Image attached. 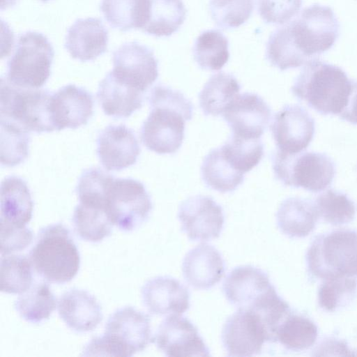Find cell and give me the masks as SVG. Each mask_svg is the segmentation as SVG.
Listing matches in <instances>:
<instances>
[{
	"label": "cell",
	"mask_w": 357,
	"mask_h": 357,
	"mask_svg": "<svg viewBox=\"0 0 357 357\" xmlns=\"http://www.w3.org/2000/svg\"><path fill=\"white\" fill-rule=\"evenodd\" d=\"M151 112L141 129V139L158 154L176 152L183 139L185 124L192 116L193 106L184 95L165 86L157 85L150 93Z\"/></svg>",
	"instance_id": "1"
},
{
	"label": "cell",
	"mask_w": 357,
	"mask_h": 357,
	"mask_svg": "<svg viewBox=\"0 0 357 357\" xmlns=\"http://www.w3.org/2000/svg\"><path fill=\"white\" fill-rule=\"evenodd\" d=\"M351 88L352 81L342 68L314 59L304 66L291 91L309 107L327 115L344 110Z\"/></svg>",
	"instance_id": "2"
},
{
	"label": "cell",
	"mask_w": 357,
	"mask_h": 357,
	"mask_svg": "<svg viewBox=\"0 0 357 357\" xmlns=\"http://www.w3.org/2000/svg\"><path fill=\"white\" fill-rule=\"evenodd\" d=\"M29 259L42 278L55 284L71 281L80 266V255L76 244L70 231L61 223L40 229Z\"/></svg>",
	"instance_id": "3"
},
{
	"label": "cell",
	"mask_w": 357,
	"mask_h": 357,
	"mask_svg": "<svg viewBox=\"0 0 357 357\" xmlns=\"http://www.w3.org/2000/svg\"><path fill=\"white\" fill-rule=\"evenodd\" d=\"M292 52L303 66L332 47L340 24L331 8L313 4L280 27Z\"/></svg>",
	"instance_id": "4"
},
{
	"label": "cell",
	"mask_w": 357,
	"mask_h": 357,
	"mask_svg": "<svg viewBox=\"0 0 357 357\" xmlns=\"http://www.w3.org/2000/svg\"><path fill=\"white\" fill-rule=\"evenodd\" d=\"M151 341L149 317L126 306L109 317L103 335L93 338L86 345L82 356L129 357L143 351Z\"/></svg>",
	"instance_id": "5"
},
{
	"label": "cell",
	"mask_w": 357,
	"mask_h": 357,
	"mask_svg": "<svg viewBox=\"0 0 357 357\" xmlns=\"http://www.w3.org/2000/svg\"><path fill=\"white\" fill-rule=\"evenodd\" d=\"M308 271L329 280L357 276V231L340 229L317 236L306 255Z\"/></svg>",
	"instance_id": "6"
},
{
	"label": "cell",
	"mask_w": 357,
	"mask_h": 357,
	"mask_svg": "<svg viewBox=\"0 0 357 357\" xmlns=\"http://www.w3.org/2000/svg\"><path fill=\"white\" fill-rule=\"evenodd\" d=\"M54 56L52 45L41 33L26 31L18 36L8 61L6 79L23 89H39L47 81Z\"/></svg>",
	"instance_id": "7"
},
{
	"label": "cell",
	"mask_w": 357,
	"mask_h": 357,
	"mask_svg": "<svg viewBox=\"0 0 357 357\" xmlns=\"http://www.w3.org/2000/svg\"><path fill=\"white\" fill-rule=\"evenodd\" d=\"M50 91L23 89L1 78L0 119L13 121L28 132L37 133L55 130L52 123Z\"/></svg>",
	"instance_id": "8"
},
{
	"label": "cell",
	"mask_w": 357,
	"mask_h": 357,
	"mask_svg": "<svg viewBox=\"0 0 357 357\" xmlns=\"http://www.w3.org/2000/svg\"><path fill=\"white\" fill-rule=\"evenodd\" d=\"M278 180L286 186L318 192L328 187L335 174V166L326 154L303 152L293 154L277 151L272 158Z\"/></svg>",
	"instance_id": "9"
},
{
	"label": "cell",
	"mask_w": 357,
	"mask_h": 357,
	"mask_svg": "<svg viewBox=\"0 0 357 357\" xmlns=\"http://www.w3.org/2000/svg\"><path fill=\"white\" fill-rule=\"evenodd\" d=\"M153 208L143 183L133 178L111 177L106 189L105 210L119 229L130 231L140 226Z\"/></svg>",
	"instance_id": "10"
},
{
	"label": "cell",
	"mask_w": 357,
	"mask_h": 357,
	"mask_svg": "<svg viewBox=\"0 0 357 357\" xmlns=\"http://www.w3.org/2000/svg\"><path fill=\"white\" fill-rule=\"evenodd\" d=\"M222 341L229 356L259 354L266 342H271L267 329L258 313L239 308L226 321Z\"/></svg>",
	"instance_id": "11"
},
{
	"label": "cell",
	"mask_w": 357,
	"mask_h": 357,
	"mask_svg": "<svg viewBox=\"0 0 357 357\" xmlns=\"http://www.w3.org/2000/svg\"><path fill=\"white\" fill-rule=\"evenodd\" d=\"M111 73L120 82L144 93L158 77L153 51L138 42H127L113 52Z\"/></svg>",
	"instance_id": "12"
},
{
	"label": "cell",
	"mask_w": 357,
	"mask_h": 357,
	"mask_svg": "<svg viewBox=\"0 0 357 357\" xmlns=\"http://www.w3.org/2000/svg\"><path fill=\"white\" fill-rule=\"evenodd\" d=\"M278 151L289 154L305 150L315 132L313 118L298 105H287L277 112L271 126Z\"/></svg>",
	"instance_id": "13"
},
{
	"label": "cell",
	"mask_w": 357,
	"mask_h": 357,
	"mask_svg": "<svg viewBox=\"0 0 357 357\" xmlns=\"http://www.w3.org/2000/svg\"><path fill=\"white\" fill-rule=\"evenodd\" d=\"M178 218L182 230L193 241L218 238L225 222L222 207L212 197L204 195L183 201L179 206Z\"/></svg>",
	"instance_id": "14"
},
{
	"label": "cell",
	"mask_w": 357,
	"mask_h": 357,
	"mask_svg": "<svg viewBox=\"0 0 357 357\" xmlns=\"http://www.w3.org/2000/svg\"><path fill=\"white\" fill-rule=\"evenodd\" d=\"M153 341L167 356H209V349L197 327L181 314H169L158 327Z\"/></svg>",
	"instance_id": "15"
},
{
	"label": "cell",
	"mask_w": 357,
	"mask_h": 357,
	"mask_svg": "<svg viewBox=\"0 0 357 357\" xmlns=\"http://www.w3.org/2000/svg\"><path fill=\"white\" fill-rule=\"evenodd\" d=\"M232 135L243 139H259L270 123L271 110L256 93L238 95L222 114Z\"/></svg>",
	"instance_id": "16"
},
{
	"label": "cell",
	"mask_w": 357,
	"mask_h": 357,
	"mask_svg": "<svg viewBox=\"0 0 357 357\" xmlns=\"http://www.w3.org/2000/svg\"><path fill=\"white\" fill-rule=\"evenodd\" d=\"M273 288L267 273L250 265L236 267L222 284L225 297L238 309H252Z\"/></svg>",
	"instance_id": "17"
},
{
	"label": "cell",
	"mask_w": 357,
	"mask_h": 357,
	"mask_svg": "<svg viewBox=\"0 0 357 357\" xmlns=\"http://www.w3.org/2000/svg\"><path fill=\"white\" fill-rule=\"evenodd\" d=\"M50 109L55 130L86 125L93 114V99L86 89L75 84L52 94Z\"/></svg>",
	"instance_id": "18"
},
{
	"label": "cell",
	"mask_w": 357,
	"mask_h": 357,
	"mask_svg": "<svg viewBox=\"0 0 357 357\" xmlns=\"http://www.w3.org/2000/svg\"><path fill=\"white\" fill-rule=\"evenodd\" d=\"M140 147L133 131L124 125L108 126L97 139V154L107 171H120L136 163Z\"/></svg>",
	"instance_id": "19"
},
{
	"label": "cell",
	"mask_w": 357,
	"mask_h": 357,
	"mask_svg": "<svg viewBox=\"0 0 357 357\" xmlns=\"http://www.w3.org/2000/svg\"><path fill=\"white\" fill-rule=\"evenodd\" d=\"M142 301L153 314H181L190 307L188 289L178 280L169 276H158L142 288Z\"/></svg>",
	"instance_id": "20"
},
{
	"label": "cell",
	"mask_w": 357,
	"mask_h": 357,
	"mask_svg": "<svg viewBox=\"0 0 357 357\" xmlns=\"http://www.w3.org/2000/svg\"><path fill=\"white\" fill-rule=\"evenodd\" d=\"M109 34L98 18L77 20L70 26L64 47L70 55L82 62L93 61L107 50Z\"/></svg>",
	"instance_id": "21"
},
{
	"label": "cell",
	"mask_w": 357,
	"mask_h": 357,
	"mask_svg": "<svg viewBox=\"0 0 357 357\" xmlns=\"http://www.w3.org/2000/svg\"><path fill=\"white\" fill-rule=\"evenodd\" d=\"M225 261L219 251L207 243L190 250L183 259L182 272L185 281L199 289L211 288L225 273Z\"/></svg>",
	"instance_id": "22"
},
{
	"label": "cell",
	"mask_w": 357,
	"mask_h": 357,
	"mask_svg": "<svg viewBox=\"0 0 357 357\" xmlns=\"http://www.w3.org/2000/svg\"><path fill=\"white\" fill-rule=\"evenodd\" d=\"M58 312L70 328L79 333L94 330L103 318L97 299L79 289H72L62 294L58 301Z\"/></svg>",
	"instance_id": "23"
},
{
	"label": "cell",
	"mask_w": 357,
	"mask_h": 357,
	"mask_svg": "<svg viewBox=\"0 0 357 357\" xmlns=\"http://www.w3.org/2000/svg\"><path fill=\"white\" fill-rule=\"evenodd\" d=\"M144 93L120 82L109 72L100 82L97 97L106 115L127 118L142 107Z\"/></svg>",
	"instance_id": "24"
},
{
	"label": "cell",
	"mask_w": 357,
	"mask_h": 357,
	"mask_svg": "<svg viewBox=\"0 0 357 357\" xmlns=\"http://www.w3.org/2000/svg\"><path fill=\"white\" fill-rule=\"evenodd\" d=\"M33 208L26 181L15 176L5 178L1 184L0 221L26 226L32 218Z\"/></svg>",
	"instance_id": "25"
},
{
	"label": "cell",
	"mask_w": 357,
	"mask_h": 357,
	"mask_svg": "<svg viewBox=\"0 0 357 357\" xmlns=\"http://www.w3.org/2000/svg\"><path fill=\"white\" fill-rule=\"evenodd\" d=\"M319 215L314 203L299 197L284 200L276 213L277 223L289 237L302 238L314 229Z\"/></svg>",
	"instance_id": "26"
},
{
	"label": "cell",
	"mask_w": 357,
	"mask_h": 357,
	"mask_svg": "<svg viewBox=\"0 0 357 357\" xmlns=\"http://www.w3.org/2000/svg\"><path fill=\"white\" fill-rule=\"evenodd\" d=\"M240 89L241 85L233 75L225 72L214 74L199 93V106L206 116L222 114Z\"/></svg>",
	"instance_id": "27"
},
{
	"label": "cell",
	"mask_w": 357,
	"mask_h": 357,
	"mask_svg": "<svg viewBox=\"0 0 357 357\" xmlns=\"http://www.w3.org/2000/svg\"><path fill=\"white\" fill-rule=\"evenodd\" d=\"M146 22L141 29L157 37L169 36L183 24L186 9L182 0H149Z\"/></svg>",
	"instance_id": "28"
},
{
	"label": "cell",
	"mask_w": 357,
	"mask_h": 357,
	"mask_svg": "<svg viewBox=\"0 0 357 357\" xmlns=\"http://www.w3.org/2000/svg\"><path fill=\"white\" fill-rule=\"evenodd\" d=\"M149 6V0H101L100 10L112 27L125 32L143 28Z\"/></svg>",
	"instance_id": "29"
},
{
	"label": "cell",
	"mask_w": 357,
	"mask_h": 357,
	"mask_svg": "<svg viewBox=\"0 0 357 357\" xmlns=\"http://www.w3.org/2000/svg\"><path fill=\"white\" fill-rule=\"evenodd\" d=\"M201 175L208 187L220 192H232L244 181V174L232 167L220 147L211 150L204 157Z\"/></svg>",
	"instance_id": "30"
},
{
	"label": "cell",
	"mask_w": 357,
	"mask_h": 357,
	"mask_svg": "<svg viewBox=\"0 0 357 357\" xmlns=\"http://www.w3.org/2000/svg\"><path fill=\"white\" fill-rule=\"evenodd\" d=\"M14 306L25 321L40 323L47 319L56 309V299L46 282H39L21 294Z\"/></svg>",
	"instance_id": "31"
},
{
	"label": "cell",
	"mask_w": 357,
	"mask_h": 357,
	"mask_svg": "<svg viewBox=\"0 0 357 357\" xmlns=\"http://www.w3.org/2000/svg\"><path fill=\"white\" fill-rule=\"evenodd\" d=\"M317 335V326L312 321L290 312L278 327L275 342L289 350L299 351L311 347Z\"/></svg>",
	"instance_id": "32"
},
{
	"label": "cell",
	"mask_w": 357,
	"mask_h": 357,
	"mask_svg": "<svg viewBox=\"0 0 357 357\" xmlns=\"http://www.w3.org/2000/svg\"><path fill=\"white\" fill-rule=\"evenodd\" d=\"M229 41L220 31L202 32L196 39L192 53L197 64L203 69L220 70L229 58Z\"/></svg>",
	"instance_id": "33"
},
{
	"label": "cell",
	"mask_w": 357,
	"mask_h": 357,
	"mask_svg": "<svg viewBox=\"0 0 357 357\" xmlns=\"http://www.w3.org/2000/svg\"><path fill=\"white\" fill-rule=\"evenodd\" d=\"M73 222L76 234L83 240L97 243L110 235L114 225L105 209L79 203Z\"/></svg>",
	"instance_id": "34"
},
{
	"label": "cell",
	"mask_w": 357,
	"mask_h": 357,
	"mask_svg": "<svg viewBox=\"0 0 357 357\" xmlns=\"http://www.w3.org/2000/svg\"><path fill=\"white\" fill-rule=\"evenodd\" d=\"M31 263L22 255H2L0 263V289L7 294H22L33 283Z\"/></svg>",
	"instance_id": "35"
},
{
	"label": "cell",
	"mask_w": 357,
	"mask_h": 357,
	"mask_svg": "<svg viewBox=\"0 0 357 357\" xmlns=\"http://www.w3.org/2000/svg\"><path fill=\"white\" fill-rule=\"evenodd\" d=\"M1 120V163L14 167L22 162L29 154V132L16 123Z\"/></svg>",
	"instance_id": "36"
},
{
	"label": "cell",
	"mask_w": 357,
	"mask_h": 357,
	"mask_svg": "<svg viewBox=\"0 0 357 357\" xmlns=\"http://www.w3.org/2000/svg\"><path fill=\"white\" fill-rule=\"evenodd\" d=\"M220 148L232 167L243 174L255 167L264 156V144L259 139H243L231 135Z\"/></svg>",
	"instance_id": "37"
},
{
	"label": "cell",
	"mask_w": 357,
	"mask_h": 357,
	"mask_svg": "<svg viewBox=\"0 0 357 357\" xmlns=\"http://www.w3.org/2000/svg\"><path fill=\"white\" fill-rule=\"evenodd\" d=\"M314 204L319 216L333 225L347 224L355 217L354 202L344 193L333 189L319 195Z\"/></svg>",
	"instance_id": "38"
},
{
	"label": "cell",
	"mask_w": 357,
	"mask_h": 357,
	"mask_svg": "<svg viewBox=\"0 0 357 357\" xmlns=\"http://www.w3.org/2000/svg\"><path fill=\"white\" fill-rule=\"evenodd\" d=\"M252 0H210L211 15L215 24L223 29L244 24L253 11Z\"/></svg>",
	"instance_id": "39"
},
{
	"label": "cell",
	"mask_w": 357,
	"mask_h": 357,
	"mask_svg": "<svg viewBox=\"0 0 357 357\" xmlns=\"http://www.w3.org/2000/svg\"><path fill=\"white\" fill-rule=\"evenodd\" d=\"M356 290V277L326 280L319 289V304L326 311H335L350 302Z\"/></svg>",
	"instance_id": "40"
},
{
	"label": "cell",
	"mask_w": 357,
	"mask_h": 357,
	"mask_svg": "<svg viewBox=\"0 0 357 357\" xmlns=\"http://www.w3.org/2000/svg\"><path fill=\"white\" fill-rule=\"evenodd\" d=\"M256 4L266 23L284 24L298 13L302 0H256Z\"/></svg>",
	"instance_id": "41"
},
{
	"label": "cell",
	"mask_w": 357,
	"mask_h": 357,
	"mask_svg": "<svg viewBox=\"0 0 357 357\" xmlns=\"http://www.w3.org/2000/svg\"><path fill=\"white\" fill-rule=\"evenodd\" d=\"M32 231L26 226H17L0 221L1 255L24 250L33 241Z\"/></svg>",
	"instance_id": "42"
},
{
	"label": "cell",
	"mask_w": 357,
	"mask_h": 357,
	"mask_svg": "<svg viewBox=\"0 0 357 357\" xmlns=\"http://www.w3.org/2000/svg\"><path fill=\"white\" fill-rule=\"evenodd\" d=\"M340 117L353 124H357V82L352 81L351 91L346 107Z\"/></svg>",
	"instance_id": "43"
},
{
	"label": "cell",
	"mask_w": 357,
	"mask_h": 357,
	"mask_svg": "<svg viewBox=\"0 0 357 357\" xmlns=\"http://www.w3.org/2000/svg\"><path fill=\"white\" fill-rule=\"evenodd\" d=\"M339 352L340 355L354 356L348 349L345 342L337 340H328L320 345L317 352ZM322 355V354H321Z\"/></svg>",
	"instance_id": "44"
},
{
	"label": "cell",
	"mask_w": 357,
	"mask_h": 357,
	"mask_svg": "<svg viewBox=\"0 0 357 357\" xmlns=\"http://www.w3.org/2000/svg\"><path fill=\"white\" fill-rule=\"evenodd\" d=\"M40 1H43V2H47V1H50V0H40Z\"/></svg>",
	"instance_id": "45"
}]
</instances>
